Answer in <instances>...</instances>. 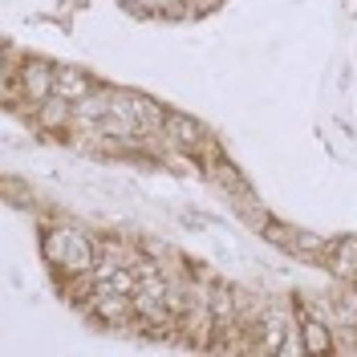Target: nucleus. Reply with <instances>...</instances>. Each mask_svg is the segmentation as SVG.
Returning a JSON list of instances; mask_svg holds the SVG:
<instances>
[{
	"label": "nucleus",
	"mask_w": 357,
	"mask_h": 357,
	"mask_svg": "<svg viewBox=\"0 0 357 357\" xmlns=\"http://www.w3.org/2000/svg\"><path fill=\"white\" fill-rule=\"evenodd\" d=\"M301 341H305V354H325V349H337V337H333V325L312 317L301 325Z\"/></svg>",
	"instance_id": "obj_6"
},
{
	"label": "nucleus",
	"mask_w": 357,
	"mask_h": 357,
	"mask_svg": "<svg viewBox=\"0 0 357 357\" xmlns=\"http://www.w3.org/2000/svg\"><path fill=\"white\" fill-rule=\"evenodd\" d=\"M29 118H33L37 130H45V134H69L73 130V102L61 98V93H49L45 102H37V106L29 110Z\"/></svg>",
	"instance_id": "obj_3"
},
{
	"label": "nucleus",
	"mask_w": 357,
	"mask_h": 357,
	"mask_svg": "<svg viewBox=\"0 0 357 357\" xmlns=\"http://www.w3.org/2000/svg\"><path fill=\"white\" fill-rule=\"evenodd\" d=\"M93 89H98V82L89 77L86 69H69V66L57 69V89H53V93H61V98H69V102H82L86 93H93Z\"/></svg>",
	"instance_id": "obj_5"
},
{
	"label": "nucleus",
	"mask_w": 357,
	"mask_h": 357,
	"mask_svg": "<svg viewBox=\"0 0 357 357\" xmlns=\"http://www.w3.org/2000/svg\"><path fill=\"white\" fill-rule=\"evenodd\" d=\"M21 89H24V114H29L37 102H45V98L57 89V66H49V61H41V57H24Z\"/></svg>",
	"instance_id": "obj_2"
},
{
	"label": "nucleus",
	"mask_w": 357,
	"mask_h": 357,
	"mask_svg": "<svg viewBox=\"0 0 357 357\" xmlns=\"http://www.w3.org/2000/svg\"><path fill=\"white\" fill-rule=\"evenodd\" d=\"M325 268L333 272L337 280H349V284H357V236H337L333 244H329Z\"/></svg>",
	"instance_id": "obj_4"
},
{
	"label": "nucleus",
	"mask_w": 357,
	"mask_h": 357,
	"mask_svg": "<svg viewBox=\"0 0 357 357\" xmlns=\"http://www.w3.org/2000/svg\"><path fill=\"white\" fill-rule=\"evenodd\" d=\"M41 252H45V260L57 264L66 276L93 272V264H98V240H89L86 231H77V227H49L41 240Z\"/></svg>",
	"instance_id": "obj_1"
}]
</instances>
